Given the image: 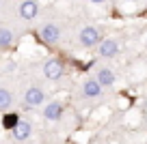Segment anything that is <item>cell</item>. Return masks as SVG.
<instances>
[{"label":"cell","mask_w":147,"mask_h":144,"mask_svg":"<svg viewBox=\"0 0 147 144\" xmlns=\"http://www.w3.org/2000/svg\"><path fill=\"white\" fill-rule=\"evenodd\" d=\"M95 80L100 82V86H113V82H115V73L110 71V69H100Z\"/></svg>","instance_id":"30bf717a"},{"label":"cell","mask_w":147,"mask_h":144,"mask_svg":"<svg viewBox=\"0 0 147 144\" xmlns=\"http://www.w3.org/2000/svg\"><path fill=\"white\" fill-rule=\"evenodd\" d=\"M43 99H46V95H43L41 88H37V86H30V88L26 90V95H24L26 108H37V105L43 103Z\"/></svg>","instance_id":"6da1fadb"},{"label":"cell","mask_w":147,"mask_h":144,"mask_svg":"<svg viewBox=\"0 0 147 144\" xmlns=\"http://www.w3.org/2000/svg\"><path fill=\"white\" fill-rule=\"evenodd\" d=\"M28 135H30V125H28L26 121H20L18 125L13 127V138L15 140H26Z\"/></svg>","instance_id":"9c48e42d"},{"label":"cell","mask_w":147,"mask_h":144,"mask_svg":"<svg viewBox=\"0 0 147 144\" xmlns=\"http://www.w3.org/2000/svg\"><path fill=\"white\" fill-rule=\"evenodd\" d=\"M93 5H102V2H106V0H91Z\"/></svg>","instance_id":"5bb4252c"},{"label":"cell","mask_w":147,"mask_h":144,"mask_svg":"<svg viewBox=\"0 0 147 144\" xmlns=\"http://www.w3.org/2000/svg\"><path fill=\"white\" fill-rule=\"evenodd\" d=\"M125 2H134V0H125Z\"/></svg>","instance_id":"9a60e30c"},{"label":"cell","mask_w":147,"mask_h":144,"mask_svg":"<svg viewBox=\"0 0 147 144\" xmlns=\"http://www.w3.org/2000/svg\"><path fill=\"white\" fill-rule=\"evenodd\" d=\"M18 123H20L18 114H5V118H2V127H5V129H13Z\"/></svg>","instance_id":"4fadbf2b"},{"label":"cell","mask_w":147,"mask_h":144,"mask_svg":"<svg viewBox=\"0 0 147 144\" xmlns=\"http://www.w3.org/2000/svg\"><path fill=\"white\" fill-rule=\"evenodd\" d=\"M80 43L84 45V47H93V45H97L100 43V30L97 28H93V26H87V28H82L80 30Z\"/></svg>","instance_id":"7a4b0ae2"},{"label":"cell","mask_w":147,"mask_h":144,"mask_svg":"<svg viewBox=\"0 0 147 144\" xmlns=\"http://www.w3.org/2000/svg\"><path fill=\"white\" fill-rule=\"evenodd\" d=\"M11 103H13L11 93H9V90H5V88H0V110H7Z\"/></svg>","instance_id":"7c38bea8"},{"label":"cell","mask_w":147,"mask_h":144,"mask_svg":"<svg viewBox=\"0 0 147 144\" xmlns=\"http://www.w3.org/2000/svg\"><path fill=\"white\" fill-rule=\"evenodd\" d=\"M43 75H46L48 80H59V77L63 75V63H61V60H48V63L43 65Z\"/></svg>","instance_id":"277c9868"},{"label":"cell","mask_w":147,"mask_h":144,"mask_svg":"<svg viewBox=\"0 0 147 144\" xmlns=\"http://www.w3.org/2000/svg\"><path fill=\"white\" fill-rule=\"evenodd\" d=\"M13 43V32L9 28H0V47H9Z\"/></svg>","instance_id":"8fae6325"},{"label":"cell","mask_w":147,"mask_h":144,"mask_svg":"<svg viewBox=\"0 0 147 144\" xmlns=\"http://www.w3.org/2000/svg\"><path fill=\"white\" fill-rule=\"evenodd\" d=\"M37 13H39V7H37L35 0H24L22 7H20V15L24 19H35Z\"/></svg>","instance_id":"8992f818"},{"label":"cell","mask_w":147,"mask_h":144,"mask_svg":"<svg viewBox=\"0 0 147 144\" xmlns=\"http://www.w3.org/2000/svg\"><path fill=\"white\" fill-rule=\"evenodd\" d=\"M82 95L84 97H100L102 95V86L97 80H87L82 84Z\"/></svg>","instance_id":"52a82bcc"},{"label":"cell","mask_w":147,"mask_h":144,"mask_svg":"<svg viewBox=\"0 0 147 144\" xmlns=\"http://www.w3.org/2000/svg\"><path fill=\"white\" fill-rule=\"evenodd\" d=\"M43 114H46L48 121H59L61 114H63V105L56 103V101H54V103H48L46 110H43Z\"/></svg>","instance_id":"ba28073f"},{"label":"cell","mask_w":147,"mask_h":144,"mask_svg":"<svg viewBox=\"0 0 147 144\" xmlns=\"http://www.w3.org/2000/svg\"><path fill=\"white\" fill-rule=\"evenodd\" d=\"M119 54V43L113 39H106L100 43V56L102 58H115V56Z\"/></svg>","instance_id":"5b68a950"},{"label":"cell","mask_w":147,"mask_h":144,"mask_svg":"<svg viewBox=\"0 0 147 144\" xmlns=\"http://www.w3.org/2000/svg\"><path fill=\"white\" fill-rule=\"evenodd\" d=\"M39 37H41L43 43L54 45L56 41L61 39V30L54 26V24H46V26H41V30H39Z\"/></svg>","instance_id":"3957f363"}]
</instances>
